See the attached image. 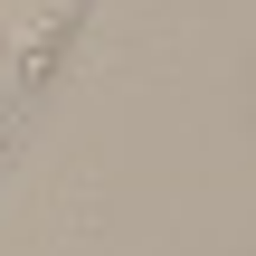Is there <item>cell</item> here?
<instances>
[{
	"instance_id": "6da1fadb",
	"label": "cell",
	"mask_w": 256,
	"mask_h": 256,
	"mask_svg": "<svg viewBox=\"0 0 256 256\" xmlns=\"http://www.w3.org/2000/svg\"><path fill=\"white\" fill-rule=\"evenodd\" d=\"M86 19H95V0H0V152L38 114V95L57 86V66L76 57Z\"/></svg>"
}]
</instances>
